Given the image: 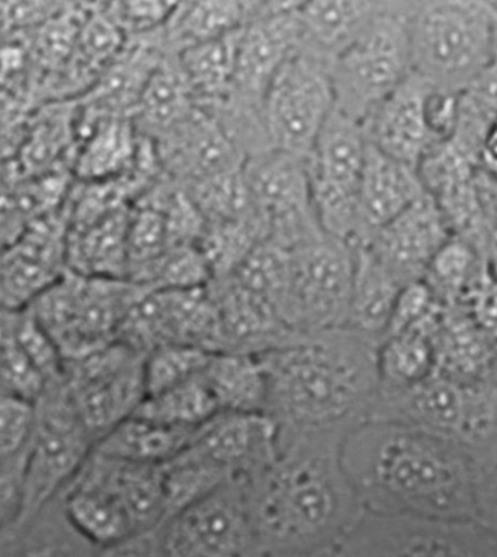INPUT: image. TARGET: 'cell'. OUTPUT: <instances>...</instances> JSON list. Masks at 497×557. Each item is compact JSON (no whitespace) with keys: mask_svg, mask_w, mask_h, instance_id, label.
I'll use <instances>...</instances> for the list:
<instances>
[{"mask_svg":"<svg viewBox=\"0 0 497 557\" xmlns=\"http://www.w3.org/2000/svg\"><path fill=\"white\" fill-rule=\"evenodd\" d=\"M147 290L127 278L89 277L67 270L29 308L66 363L119 341L128 314Z\"/></svg>","mask_w":497,"mask_h":557,"instance_id":"7","label":"cell"},{"mask_svg":"<svg viewBox=\"0 0 497 557\" xmlns=\"http://www.w3.org/2000/svg\"><path fill=\"white\" fill-rule=\"evenodd\" d=\"M244 175L264 239L295 250L325 235L312 200L307 158L270 149L248 158Z\"/></svg>","mask_w":497,"mask_h":557,"instance_id":"12","label":"cell"},{"mask_svg":"<svg viewBox=\"0 0 497 557\" xmlns=\"http://www.w3.org/2000/svg\"><path fill=\"white\" fill-rule=\"evenodd\" d=\"M488 261L469 239L452 235L432 260L424 282L444 306H456L487 272Z\"/></svg>","mask_w":497,"mask_h":557,"instance_id":"36","label":"cell"},{"mask_svg":"<svg viewBox=\"0 0 497 557\" xmlns=\"http://www.w3.org/2000/svg\"><path fill=\"white\" fill-rule=\"evenodd\" d=\"M341 547L347 557H497V539L482 522L370 512Z\"/></svg>","mask_w":497,"mask_h":557,"instance_id":"13","label":"cell"},{"mask_svg":"<svg viewBox=\"0 0 497 557\" xmlns=\"http://www.w3.org/2000/svg\"><path fill=\"white\" fill-rule=\"evenodd\" d=\"M204 379L220 411L268 414V376L257 355L213 354Z\"/></svg>","mask_w":497,"mask_h":557,"instance_id":"32","label":"cell"},{"mask_svg":"<svg viewBox=\"0 0 497 557\" xmlns=\"http://www.w3.org/2000/svg\"><path fill=\"white\" fill-rule=\"evenodd\" d=\"M147 354L115 341L64 363V384L94 440L104 438L139 410L147 398Z\"/></svg>","mask_w":497,"mask_h":557,"instance_id":"11","label":"cell"},{"mask_svg":"<svg viewBox=\"0 0 497 557\" xmlns=\"http://www.w3.org/2000/svg\"><path fill=\"white\" fill-rule=\"evenodd\" d=\"M343 461L366 512L477 521L483 471L451 440L372 419L351 432Z\"/></svg>","mask_w":497,"mask_h":557,"instance_id":"2","label":"cell"},{"mask_svg":"<svg viewBox=\"0 0 497 557\" xmlns=\"http://www.w3.org/2000/svg\"><path fill=\"white\" fill-rule=\"evenodd\" d=\"M196 431L133 414L98 441L94 449L122 460L165 466L190 445Z\"/></svg>","mask_w":497,"mask_h":557,"instance_id":"30","label":"cell"},{"mask_svg":"<svg viewBox=\"0 0 497 557\" xmlns=\"http://www.w3.org/2000/svg\"><path fill=\"white\" fill-rule=\"evenodd\" d=\"M479 169L497 177V117L484 133L482 149H480Z\"/></svg>","mask_w":497,"mask_h":557,"instance_id":"46","label":"cell"},{"mask_svg":"<svg viewBox=\"0 0 497 557\" xmlns=\"http://www.w3.org/2000/svg\"><path fill=\"white\" fill-rule=\"evenodd\" d=\"M60 496L69 520L96 546H110L136 534L122 508L100 492L69 483Z\"/></svg>","mask_w":497,"mask_h":557,"instance_id":"35","label":"cell"},{"mask_svg":"<svg viewBox=\"0 0 497 557\" xmlns=\"http://www.w3.org/2000/svg\"><path fill=\"white\" fill-rule=\"evenodd\" d=\"M380 345L340 327L294 334L259 355L278 431L349 436L370 422L381 392Z\"/></svg>","mask_w":497,"mask_h":557,"instance_id":"3","label":"cell"},{"mask_svg":"<svg viewBox=\"0 0 497 557\" xmlns=\"http://www.w3.org/2000/svg\"><path fill=\"white\" fill-rule=\"evenodd\" d=\"M97 557H165L162 525L101 547Z\"/></svg>","mask_w":497,"mask_h":557,"instance_id":"44","label":"cell"},{"mask_svg":"<svg viewBox=\"0 0 497 557\" xmlns=\"http://www.w3.org/2000/svg\"><path fill=\"white\" fill-rule=\"evenodd\" d=\"M165 557H263L243 483H228L162 525Z\"/></svg>","mask_w":497,"mask_h":557,"instance_id":"15","label":"cell"},{"mask_svg":"<svg viewBox=\"0 0 497 557\" xmlns=\"http://www.w3.org/2000/svg\"><path fill=\"white\" fill-rule=\"evenodd\" d=\"M380 0H316L299 7L298 51L327 63L349 49L372 16Z\"/></svg>","mask_w":497,"mask_h":557,"instance_id":"26","label":"cell"},{"mask_svg":"<svg viewBox=\"0 0 497 557\" xmlns=\"http://www.w3.org/2000/svg\"><path fill=\"white\" fill-rule=\"evenodd\" d=\"M414 0H380L378 10L332 67L334 106L363 124L409 76L410 20Z\"/></svg>","mask_w":497,"mask_h":557,"instance_id":"6","label":"cell"},{"mask_svg":"<svg viewBox=\"0 0 497 557\" xmlns=\"http://www.w3.org/2000/svg\"><path fill=\"white\" fill-rule=\"evenodd\" d=\"M368 145L362 124L334 109L307 158L320 224L330 237L351 247L358 234L359 190Z\"/></svg>","mask_w":497,"mask_h":557,"instance_id":"10","label":"cell"},{"mask_svg":"<svg viewBox=\"0 0 497 557\" xmlns=\"http://www.w3.org/2000/svg\"><path fill=\"white\" fill-rule=\"evenodd\" d=\"M36 426V403L0 394V460L29 457Z\"/></svg>","mask_w":497,"mask_h":557,"instance_id":"41","label":"cell"},{"mask_svg":"<svg viewBox=\"0 0 497 557\" xmlns=\"http://www.w3.org/2000/svg\"><path fill=\"white\" fill-rule=\"evenodd\" d=\"M372 419L409 423L451 440L483 473L497 460V388L490 376L458 380L436 372L413 387L381 388Z\"/></svg>","mask_w":497,"mask_h":557,"instance_id":"5","label":"cell"},{"mask_svg":"<svg viewBox=\"0 0 497 557\" xmlns=\"http://www.w3.org/2000/svg\"><path fill=\"white\" fill-rule=\"evenodd\" d=\"M67 205L29 225L3 247L2 310L32 307L67 273Z\"/></svg>","mask_w":497,"mask_h":557,"instance_id":"17","label":"cell"},{"mask_svg":"<svg viewBox=\"0 0 497 557\" xmlns=\"http://www.w3.org/2000/svg\"><path fill=\"white\" fill-rule=\"evenodd\" d=\"M452 235L447 218L426 191L362 248L407 286L423 281L432 260Z\"/></svg>","mask_w":497,"mask_h":557,"instance_id":"21","label":"cell"},{"mask_svg":"<svg viewBox=\"0 0 497 557\" xmlns=\"http://www.w3.org/2000/svg\"><path fill=\"white\" fill-rule=\"evenodd\" d=\"M435 89L411 72L363 122L368 143L394 160L419 170L420 164L445 144L432 123L431 101Z\"/></svg>","mask_w":497,"mask_h":557,"instance_id":"19","label":"cell"},{"mask_svg":"<svg viewBox=\"0 0 497 557\" xmlns=\"http://www.w3.org/2000/svg\"><path fill=\"white\" fill-rule=\"evenodd\" d=\"M353 289L346 327L383 343L405 285L366 248H355Z\"/></svg>","mask_w":497,"mask_h":557,"instance_id":"28","label":"cell"},{"mask_svg":"<svg viewBox=\"0 0 497 557\" xmlns=\"http://www.w3.org/2000/svg\"><path fill=\"white\" fill-rule=\"evenodd\" d=\"M423 195H426V190L418 169L368 145L353 248L365 246L380 230L400 216Z\"/></svg>","mask_w":497,"mask_h":557,"instance_id":"24","label":"cell"},{"mask_svg":"<svg viewBox=\"0 0 497 557\" xmlns=\"http://www.w3.org/2000/svg\"><path fill=\"white\" fill-rule=\"evenodd\" d=\"M212 352L192 346H162L145 359L147 397L195 379L206 370Z\"/></svg>","mask_w":497,"mask_h":557,"instance_id":"39","label":"cell"},{"mask_svg":"<svg viewBox=\"0 0 497 557\" xmlns=\"http://www.w3.org/2000/svg\"><path fill=\"white\" fill-rule=\"evenodd\" d=\"M220 323V352L263 355L295 333L283 323L272 304L229 278L209 285Z\"/></svg>","mask_w":497,"mask_h":557,"instance_id":"23","label":"cell"},{"mask_svg":"<svg viewBox=\"0 0 497 557\" xmlns=\"http://www.w3.org/2000/svg\"><path fill=\"white\" fill-rule=\"evenodd\" d=\"M357 252L325 234L290 251L282 319L295 334L346 327Z\"/></svg>","mask_w":497,"mask_h":557,"instance_id":"8","label":"cell"},{"mask_svg":"<svg viewBox=\"0 0 497 557\" xmlns=\"http://www.w3.org/2000/svg\"><path fill=\"white\" fill-rule=\"evenodd\" d=\"M152 143L162 175L183 187L241 170L247 161L224 128L200 107Z\"/></svg>","mask_w":497,"mask_h":557,"instance_id":"20","label":"cell"},{"mask_svg":"<svg viewBox=\"0 0 497 557\" xmlns=\"http://www.w3.org/2000/svg\"><path fill=\"white\" fill-rule=\"evenodd\" d=\"M50 384L12 334L0 329V394L37 403Z\"/></svg>","mask_w":497,"mask_h":557,"instance_id":"40","label":"cell"},{"mask_svg":"<svg viewBox=\"0 0 497 557\" xmlns=\"http://www.w3.org/2000/svg\"><path fill=\"white\" fill-rule=\"evenodd\" d=\"M440 308L443 306L422 324L384 338L381 343V388L413 387L438 372V352L432 332Z\"/></svg>","mask_w":497,"mask_h":557,"instance_id":"33","label":"cell"},{"mask_svg":"<svg viewBox=\"0 0 497 557\" xmlns=\"http://www.w3.org/2000/svg\"><path fill=\"white\" fill-rule=\"evenodd\" d=\"M67 2H2L3 36H23L40 28Z\"/></svg>","mask_w":497,"mask_h":557,"instance_id":"43","label":"cell"},{"mask_svg":"<svg viewBox=\"0 0 497 557\" xmlns=\"http://www.w3.org/2000/svg\"><path fill=\"white\" fill-rule=\"evenodd\" d=\"M133 205L69 222V272L89 277L127 278V238Z\"/></svg>","mask_w":497,"mask_h":557,"instance_id":"25","label":"cell"},{"mask_svg":"<svg viewBox=\"0 0 497 557\" xmlns=\"http://www.w3.org/2000/svg\"><path fill=\"white\" fill-rule=\"evenodd\" d=\"M119 341L147 355L173 345L220 352V323L209 286L147 290L128 314Z\"/></svg>","mask_w":497,"mask_h":557,"instance_id":"16","label":"cell"},{"mask_svg":"<svg viewBox=\"0 0 497 557\" xmlns=\"http://www.w3.org/2000/svg\"><path fill=\"white\" fill-rule=\"evenodd\" d=\"M239 32L241 29L174 55L200 109L216 104L228 96L233 87Z\"/></svg>","mask_w":497,"mask_h":557,"instance_id":"34","label":"cell"},{"mask_svg":"<svg viewBox=\"0 0 497 557\" xmlns=\"http://www.w3.org/2000/svg\"><path fill=\"white\" fill-rule=\"evenodd\" d=\"M247 2H177L160 32L162 50L166 55H177L192 46L237 33L247 24Z\"/></svg>","mask_w":497,"mask_h":557,"instance_id":"29","label":"cell"},{"mask_svg":"<svg viewBox=\"0 0 497 557\" xmlns=\"http://www.w3.org/2000/svg\"><path fill=\"white\" fill-rule=\"evenodd\" d=\"M128 281L148 290L199 289L212 284L213 274L197 244H183L137 270Z\"/></svg>","mask_w":497,"mask_h":557,"instance_id":"38","label":"cell"},{"mask_svg":"<svg viewBox=\"0 0 497 557\" xmlns=\"http://www.w3.org/2000/svg\"><path fill=\"white\" fill-rule=\"evenodd\" d=\"M36 405L37 426L25 474L23 512L15 524L58 498L97 445L69 396L64 379L50 384Z\"/></svg>","mask_w":497,"mask_h":557,"instance_id":"9","label":"cell"},{"mask_svg":"<svg viewBox=\"0 0 497 557\" xmlns=\"http://www.w3.org/2000/svg\"><path fill=\"white\" fill-rule=\"evenodd\" d=\"M334 109L328 64L297 51L265 92L264 123L272 149L310 157Z\"/></svg>","mask_w":497,"mask_h":557,"instance_id":"14","label":"cell"},{"mask_svg":"<svg viewBox=\"0 0 497 557\" xmlns=\"http://www.w3.org/2000/svg\"><path fill=\"white\" fill-rule=\"evenodd\" d=\"M477 521L497 539V460L480 480Z\"/></svg>","mask_w":497,"mask_h":557,"instance_id":"45","label":"cell"},{"mask_svg":"<svg viewBox=\"0 0 497 557\" xmlns=\"http://www.w3.org/2000/svg\"><path fill=\"white\" fill-rule=\"evenodd\" d=\"M263 557H347L341 546L321 548V550L298 553V555H277Z\"/></svg>","mask_w":497,"mask_h":557,"instance_id":"47","label":"cell"},{"mask_svg":"<svg viewBox=\"0 0 497 557\" xmlns=\"http://www.w3.org/2000/svg\"><path fill=\"white\" fill-rule=\"evenodd\" d=\"M177 2H107L105 11L124 36L145 37L164 27Z\"/></svg>","mask_w":497,"mask_h":557,"instance_id":"42","label":"cell"},{"mask_svg":"<svg viewBox=\"0 0 497 557\" xmlns=\"http://www.w3.org/2000/svg\"><path fill=\"white\" fill-rule=\"evenodd\" d=\"M278 430L265 413L221 411L201 425L184 451L224 474L247 483L276 454Z\"/></svg>","mask_w":497,"mask_h":557,"instance_id":"18","label":"cell"},{"mask_svg":"<svg viewBox=\"0 0 497 557\" xmlns=\"http://www.w3.org/2000/svg\"><path fill=\"white\" fill-rule=\"evenodd\" d=\"M347 438L278 431L273 460L243 483L263 556L341 546L357 529L366 511L343 461Z\"/></svg>","mask_w":497,"mask_h":557,"instance_id":"1","label":"cell"},{"mask_svg":"<svg viewBox=\"0 0 497 557\" xmlns=\"http://www.w3.org/2000/svg\"><path fill=\"white\" fill-rule=\"evenodd\" d=\"M199 109L174 55H166L141 94L132 120L137 132L156 140Z\"/></svg>","mask_w":497,"mask_h":557,"instance_id":"31","label":"cell"},{"mask_svg":"<svg viewBox=\"0 0 497 557\" xmlns=\"http://www.w3.org/2000/svg\"><path fill=\"white\" fill-rule=\"evenodd\" d=\"M98 550L69 520L60 495L27 520L0 530V557H97Z\"/></svg>","mask_w":497,"mask_h":557,"instance_id":"27","label":"cell"},{"mask_svg":"<svg viewBox=\"0 0 497 557\" xmlns=\"http://www.w3.org/2000/svg\"><path fill=\"white\" fill-rule=\"evenodd\" d=\"M71 483L100 492L126 513L135 533L164 525V466L105 456L94 449Z\"/></svg>","mask_w":497,"mask_h":557,"instance_id":"22","label":"cell"},{"mask_svg":"<svg viewBox=\"0 0 497 557\" xmlns=\"http://www.w3.org/2000/svg\"><path fill=\"white\" fill-rule=\"evenodd\" d=\"M488 376H490L493 384H495L497 388V349L495 352V357H493L492 359L490 371H488Z\"/></svg>","mask_w":497,"mask_h":557,"instance_id":"48","label":"cell"},{"mask_svg":"<svg viewBox=\"0 0 497 557\" xmlns=\"http://www.w3.org/2000/svg\"><path fill=\"white\" fill-rule=\"evenodd\" d=\"M218 413H221L220 407L210 392L203 371L186 383L145 398L135 414L171 426L199 430Z\"/></svg>","mask_w":497,"mask_h":557,"instance_id":"37","label":"cell"},{"mask_svg":"<svg viewBox=\"0 0 497 557\" xmlns=\"http://www.w3.org/2000/svg\"><path fill=\"white\" fill-rule=\"evenodd\" d=\"M410 37L413 74L461 96L497 62V2L414 0Z\"/></svg>","mask_w":497,"mask_h":557,"instance_id":"4","label":"cell"}]
</instances>
